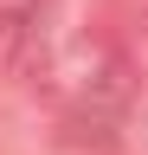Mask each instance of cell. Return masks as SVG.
Returning <instances> with one entry per match:
<instances>
[{
    "label": "cell",
    "instance_id": "3957f363",
    "mask_svg": "<svg viewBox=\"0 0 148 155\" xmlns=\"http://www.w3.org/2000/svg\"><path fill=\"white\" fill-rule=\"evenodd\" d=\"M142 13H148V0H142Z\"/></svg>",
    "mask_w": 148,
    "mask_h": 155
},
{
    "label": "cell",
    "instance_id": "6da1fadb",
    "mask_svg": "<svg viewBox=\"0 0 148 155\" xmlns=\"http://www.w3.org/2000/svg\"><path fill=\"white\" fill-rule=\"evenodd\" d=\"M13 45H7V65L20 84H45V71H52V45H45V32L39 26H20V32H7Z\"/></svg>",
    "mask_w": 148,
    "mask_h": 155
},
{
    "label": "cell",
    "instance_id": "7a4b0ae2",
    "mask_svg": "<svg viewBox=\"0 0 148 155\" xmlns=\"http://www.w3.org/2000/svg\"><path fill=\"white\" fill-rule=\"evenodd\" d=\"M39 13H45V0H0V26H7V32L39 26Z\"/></svg>",
    "mask_w": 148,
    "mask_h": 155
}]
</instances>
